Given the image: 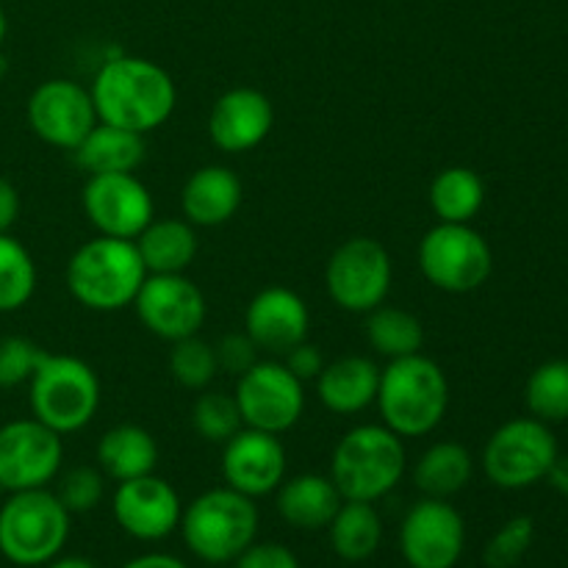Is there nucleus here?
Masks as SVG:
<instances>
[{
	"mask_svg": "<svg viewBox=\"0 0 568 568\" xmlns=\"http://www.w3.org/2000/svg\"><path fill=\"white\" fill-rule=\"evenodd\" d=\"M89 94L100 122L142 136L164 125L178 103V89L170 72L142 55L105 59Z\"/></svg>",
	"mask_w": 568,
	"mask_h": 568,
	"instance_id": "f257e3e1",
	"label": "nucleus"
},
{
	"mask_svg": "<svg viewBox=\"0 0 568 568\" xmlns=\"http://www.w3.org/2000/svg\"><path fill=\"white\" fill-rule=\"evenodd\" d=\"M377 410L383 425L399 438H419L436 430L449 408V381L427 355H405L381 369Z\"/></svg>",
	"mask_w": 568,
	"mask_h": 568,
	"instance_id": "f03ea898",
	"label": "nucleus"
},
{
	"mask_svg": "<svg viewBox=\"0 0 568 568\" xmlns=\"http://www.w3.org/2000/svg\"><path fill=\"white\" fill-rule=\"evenodd\" d=\"M144 277L148 270L142 255L128 239H89L67 261L72 300L98 314H114L133 305Z\"/></svg>",
	"mask_w": 568,
	"mask_h": 568,
	"instance_id": "7ed1b4c3",
	"label": "nucleus"
},
{
	"mask_svg": "<svg viewBox=\"0 0 568 568\" xmlns=\"http://www.w3.org/2000/svg\"><path fill=\"white\" fill-rule=\"evenodd\" d=\"M408 455L397 433L386 425H358L338 438L331 460V480L355 503H377L405 475Z\"/></svg>",
	"mask_w": 568,
	"mask_h": 568,
	"instance_id": "20e7f679",
	"label": "nucleus"
},
{
	"mask_svg": "<svg viewBox=\"0 0 568 568\" xmlns=\"http://www.w3.org/2000/svg\"><path fill=\"white\" fill-rule=\"evenodd\" d=\"M189 552L205 564H231L258 536V508L233 488H211L181 514Z\"/></svg>",
	"mask_w": 568,
	"mask_h": 568,
	"instance_id": "39448f33",
	"label": "nucleus"
},
{
	"mask_svg": "<svg viewBox=\"0 0 568 568\" xmlns=\"http://www.w3.org/2000/svg\"><path fill=\"white\" fill-rule=\"evenodd\" d=\"M31 416L59 436L83 430L100 408V381L87 361L75 355L44 353L28 381Z\"/></svg>",
	"mask_w": 568,
	"mask_h": 568,
	"instance_id": "423d86ee",
	"label": "nucleus"
},
{
	"mask_svg": "<svg viewBox=\"0 0 568 568\" xmlns=\"http://www.w3.org/2000/svg\"><path fill=\"white\" fill-rule=\"evenodd\" d=\"M70 510L48 488L14 491L0 508V552L14 566H44L64 549Z\"/></svg>",
	"mask_w": 568,
	"mask_h": 568,
	"instance_id": "0eeeda50",
	"label": "nucleus"
},
{
	"mask_svg": "<svg viewBox=\"0 0 568 568\" xmlns=\"http://www.w3.org/2000/svg\"><path fill=\"white\" fill-rule=\"evenodd\" d=\"M416 261L430 286L447 294L477 292L491 277L494 253L471 225L438 222L422 236Z\"/></svg>",
	"mask_w": 568,
	"mask_h": 568,
	"instance_id": "6e6552de",
	"label": "nucleus"
},
{
	"mask_svg": "<svg viewBox=\"0 0 568 568\" xmlns=\"http://www.w3.org/2000/svg\"><path fill=\"white\" fill-rule=\"evenodd\" d=\"M558 458V442L547 422L527 416L510 419L491 433L483 449V469L499 488H530L544 480Z\"/></svg>",
	"mask_w": 568,
	"mask_h": 568,
	"instance_id": "1a4fd4ad",
	"label": "nucleus"
},
{
	"mask_svg": "<svg viewBox=\"0 0 568 568\" xmlns=\"http://www.w3.org/2000/svg\"><path fill=\"white\" fill-rule=\"evenodd\" d=\"M392 255L377 239L353 236L333 250L325 266V286L333 303L349 314H369L392 292Z\"/></svg>",
	"mask_w": 568,
	"mask_h": 568,
	"instance_id": "9d476101",
	"label": "nucleus"
},
{
	"mask_svg": "<svg viewBox=\"0 0 568 568\" xmlns=\"http://www.w3.org/2000/svg\"><path fill=\"white\" fill-rule=\"evenodd\" d=\"M236 403L244 427L283 436L305 410V383L283 361H258L236 377Z\"/></svg>",
	"mask_w": 568,
	"mask_h": 568,
	"instance_id": "9b49d317",
	"label": "nucleus"
},
{
	"mask_svg": "<svg viewBox=\"0 0 568 568\" xmlns=\"http://www.w3.org/2000/svg\"><path fill=\"white\" fill-rule=\"evenodd\" d=\"M64 460L61 436L39 419H14L0 427V488L9 494L44 488Z\"/></svg>",
	"mask_w": 568,
	"mask_h": 568,
	"instance_id": "f8f14e48",
	"label": "nucleus"
},
{
	"mask_svg": "<svg viewBox=\"0 0 568 568\" xmlns=\"http://www.w3.org/2000/svg\"><path fill=\"white\" fill-rule=\"evenodd\" d=\"M81 205L100 236L128 242H133L155 220L153 194L133 172L89 175L81 192Z\"/></svg>",
	"mask_w": 568,
	"mask_h": 568,
	"instance_id": "ddd939ff",
	"label": "nucleus"
},
{
	"mask_svg": "<svg viewBox=\"0 0 568 568\" xmlns=\"http://www.w3.org/2000/svg\"><path fill=\"white\" fill-rule=\"evenodd\" d=\"M28 125L44 144L75 150L98 125L92 94L70 78H50L39 83L28 98Z\"/></svg>",
	"mask_w": 568,
	"mask_h": 568,
	"instance_id": "4468645a",
	"label": "nucleus"
},
{
	"mask_svg": "<svg viewBox=\"0 0 568 568\" xmlns=\"http://www.w3.org/2000/svg\"><path fill=\"white\" fill-rule=\"evenodd\" d=\"M464 547V516L449 505V499L425 497L403 519L399 549L410 568H455Z\"/></svg>",
	"mask_w": 568,
	"mask_h": 568,
	"instance_id": "2eb2a0df",
	"label": "nucleus"
},
{
	"mask_svg": "<svg viewBox=\"0 0 568 568\" xmlns=\"http://www.w3.org/2000/svg\"><path fill=\"white\" fill-rule=\"evenodd\" d=\"M144 331L164 342L197 336L205 322V297L186 275H148L133 300Z\"/></svg>",
	"mask_w": 568,
	"mask_h": 568,
	"instance_id": "dca6fc26",
	"label": "nucleus"
},
{
	"mask_svg": "<svg viewBox=\"0 0 568 568\" xmlns=\"http://www.w3.org/2000/svg\"><path fill=\"white\" fill-rule=\"evenodd\" d=\"M111 510L122 530L136 541H161L181 527L183 505L175 488L159 475L116 483Z\"/></svg>",
	"mask_w": 568,
	"mask_h": 568,
	"instance_id": "f3484780",
	"label": "nucleus"
},
{
	"mask_svg": "<svg viewBox=\"0 0 568 568\" xmlns=\"http://www.w3.org/2000/svg\"><path fill=\"white\" fill-rule=\"evenodd\" d=\"M222 447V477L227 488L250 499L277 491L286 477V449L281 436L242 427Z\"/></svg>",
	"mask_w": 568,
	"mask_h": 568,
	"instance_id": "a211bd4d",
	"label": "nucleus"
},
{
	"mask_svg": "<svg viewBox=\"0 0 568 568\" xmlns=\"http://www.w3.org/2000/svg\"><path fill=\"white\" fill-rule=\"evenodd\" d=\"M311 314L297 292L283 286L261 288L244 311V333L266 355L283 358L292 347L308 338Z\"/></svg>",
	"mask_w": 568,
	"mask_h": 568,
	"instance_id": "6ab92c4d",
	"label": "nucleus"
},
{
	"mask_svg": "<svg viewBox=\"0 0 568 568\" xmlns=\"http://www.w3.org/2000/svg\"><path fill=\"white\" fill-rule=\"evenodd\" d=\"M272 125H275V105L261 89H227L211 105L209 136L222 153H250L266 142Z\"/></svg>",
	"mask_w": 568,
	"mask_h": 568,
	"instance_id": "aec40b11",
	"label": "nucleus"
},
{
	"mask_svg": "<svg viewBox=\"0 0 568 568\" xmlns=\"http://www.w3.org/2000/svg\"><path fill=\"white\" fill-rule=\"evenodd\" d=\"M244 189L231 166L209 164L189 175L181 192L183 220L194 227H220L242 209Z\"/></svg>",
	"mask_w": 568,
	"mask_h": 568,
	"instance_id": "412c9836",
	"label": "nucleus"
},
{
	"mask_svg": "<svg viewBox=\"0 0 568 568\" xmlns=\"http://www.w3.org/2000/svg\"><path fill=\"white\" fill-rule=\"evenodd\" d=\"M314 383L316 397L331 414L355 416L375 405L381 369L375 361L364 358V355H344V358L325 364Z\"/></svg>",
	"mask_w": 568,
	"mask_h": 568,
	"instance_id": "4be33fe9",
	"label": "nucleus"
},
{
	"mask_svg": "<svg viewBox=\"0 0 568 568\" xmlns=\"http://www.w3.org/2000/svg\"><path fill=\"white\" fill-rule=\"evenodd\" d=\"M277 514L297 530H325L342 508L344 497L325 475H297L277 486Z\"/></svg>",
	"mask_w": 568,
	"mask_h": 568,
	"instance_id": "5701e85b",
	"label": "nucleus"
},
{
	"mask_svg": "<svg viewBox=\"0 0 568 568\" xmlns=\"http://www.w3.org/2000/svg\"><path fill=\"white\" fill-rule=\"evenodd\" d=\"M148 275H183L197 258V227L186 220H153L136 239Z\"/></svg>",
	"mask_w": 568,
	"mask_h": 568,
	"instance_id": "b1692460",
	"label": "nucleus"
},
{
	"mask_svg": "<svg viewBox=\"0 0 568 568\" xmlns=\"http://www.w3.org/2000/svg\"><path fill=\"white\" fill-rule=\"evenodd\" d=\"M98 469L109 480L125 483L133 477L153 475L159 464V444L150 436V430L139 425H116L94 447Z\"/></svg>",
	"mask_w": 568,
	"mask_h": 568,
	"instance_id": "393cba45",
	"label": "nucleus"
},
{
	"mask_svg": "<svg viewBox=\"0 0 568 568\" xmlns=\"http://www.w3.org/2000/svg\"><path fill=\"white\" fill-rule=\"evenodd\" d=\"M72 155H75V164L83 172L105 175V172H136L148 150H144L142 133L98 122L89 131V136L72 150Z\"/></svg>",
	"mask_w": 568,
	"mask_h": 568,
	"instance_id": "a878e982",
	"label": "nucleus"
},
{
	"mask_svg": "<svg viewBox=\"0 0 568 568\" xmlns=\"http://www.w3.org/2000/svg\"><path fill=\"white\" fill-rule=\"evenodd\" d=\"M471 475H475V460L464 444L436 442L416 460L414 486L425 497L449 499L469 486Z\"/></svg>",
	"mask_w": 568,
	"mask_h": 568,
	"instance_id": "bb28decb",
	"label": "nucleus"
},
{
	"mask_svg": "<svg viewBox=\"0 0 568 568\" xmlns=\"http://www.w3.org/2000/svg\"><path fill=\"white\" fill-rule=\"evenodd\" d=\"M327 530H331L333 552L347 564L369 560L383 541V521L375 503L344 499Z\"/></svg>",
	"mask_w": 568,
	"mask_h": 568,
	"instance_id": "cd10ccee",
	"label": "nucleus"
},
{
	"mask_svg": "<svg viewBox=\"0 0 568 568\" xmlns=\"http://www.w3.org/2000/svg\"><path fill=\"white\" fill-rule=\"evenodd\" d=\"M427 200L438 222L469 225L486 203V183L469 166H447L433 178Z\"/></svg>",
	"mask_w": 568,
	"mask_h": 568,
	"instance_id": "c85d7f7f",
	"label": "nucleus"
},
{
	"mask_svg": "<svg viewBox=\"0 0 568 568\" xmlns=\"http://www.w3.org/2000/svg\"><path fill=\"white\" fill-rule=\"evenodd\" d=\"M364 333L369 347L377 355H386L388 361L422 353V344H425V327L419 316L386 303L366 314Z\"/></svg>",
	"mask_w": 568,
	"mask_h": 568,
	"instance_id": "c756f323",
	"label": "nucleus"
},
{
	"mask_svg": "<svg viewBox=\"0 0 568 568\" xmlns=\"http://www.w3.org/2000/svg\"><path fill=\"white\" fill-rule=\"evenodd\" d=\"M37 292V264L9 233H0V314L20 311Z\"/></svg>",
	"mask_w": 568,
	"mask_h": 568,
	"instance_id": "7c9ffc66",
	"label": "nucleus"
},
{
	"mask_svg": "<svg viewBox=\"0 0 568 568\" xmlns=\"http://www.w3.org/2000/svg\"><path fill=\"white\" fill-rule=\"evenodd\" d=\"M525 403L536 419L555 425L568 419V361H547L530 375Z\"/></svg>",
	"mask_w": 568,
	"mask_h": 568,
	"instance_id": "2f4dec72",
	"label": "nucleus"
},
{
	"mask_svg": "<svg viewBox=\"0 0 568 568\" xmlns=\"http://www.w3.org/2000/svg\"><path fill=\"white\" fill-rule=\"evenodd\" d=\"M166 366H170V375L175 377L178 386L189 388V392H205L220 372L214 347L200 336L172 342Z\"/></svg>",
	"mask_w": 568,
	"mask_h": 568,
	"instance_id": "473e14b6",
	"label": "nucleus"
},
{
	"mask_svg": "<svg viewBox=\"0 0 568 568\" xmlns=\"http://www.w3.org/2000/svg\"><path fill=\"white\" fill-rule=\"evenodd\" d=\"M192 425L205 442L225 444L242 430L244 419L233 394L209 392V388H205V392L194 399Z\"/></svg>",
	"mask_w": 568,
	"mask_h": 568,
	"instance_id": "72a5a7b5",
	"label": "nucleus"
},
{
	"mask_svg": "<svg viewBox=\"0 0 568 568\" xmlns=\"http://www.w3.org/2000/svg\"><path fill=\"white\" fill-rule=\"evenodd\" d=\"M105 494V475L94 466H75V469L64 471L59 483L55 497L61 499L67 510L72 514H89L103 503Z\"/></svg>",
	"mask_w": 568,
	"mask_h": 568,
	"instance_id": "f704fd0d",
	"label": "nucleus"
},
{
	"mask_svg": "<svg viewBox=\"0 0 568 568\" xmlns=\"http://www.w3.org/2000/svg\"><path fill=\"white\" fill-rule=\"evenodd\" d=\"M532 538H536V521H532L530 516H516V519H510L508 525L499 527L497 536L488 541V568H514L521 558H525Z\"/></svg>",
	"mask_w": 568,
	"mask_h": 568,
	"instance_id": "c9c22d12",
	"label": "nucleus"
},
{
	"mask_svg": "<svg viewBox=\"0 0 568 568\" xmlns=\"http://www.w3.org/2000/svg\"><path fill=\"white\" fill-rule=\"evenodd\" d=\"M42 358L44 349L31 338H0V388H14L31 381Z\"/></svg>",
	"mask_w": 568,
	"mask_h": 568,
	"instance_id": "e433bc0d",
	"label": "nucleus"
},
{
	"mask_svg": "<svg viewBox=\"0 0 568 568\" xmlns=\"http://www.w3.org/2000/svg\"><path fill=\"white\" fill-rule=\"evenodd\" d=\"M216 364L227 375H244L250 366H255L261 361V349L255 347L253 338L247 333H227L220 338V344L214 347Z\"/></svg>",
	"mask_w": 568,
	"mask_h": 568,
	"instance_id": "4c0bfd02",
	"label": "nucleus"
},
{
	"mask_svg": "<svg viewBox=\"0 0 568 568\" xmlns=\"http://www.w3.org/2000/svg\"><path fill=\"white\" fill-rule=\"evenodd\" d=\"M236 568H300L297 555L283 544H250L236 558Z\"/></svg>",
	"mask_w": 568,
	"mask_h": 568,
	"instance_id": "58836bf2",
	"label": "nucleus"
},
{
	"mask_svg": "<svg viewBox=\"0 0 568 568\" xmlns=\"http://www.w3.org/2000/svg\"><path fill=\"white\" fill-rule=\"evenodd\" d=\"M283 364L288 366V372H292L294 377L308 383V381H316L320 372L325 369V355H322V349L316 347V344H311L308 338H305V342H300L297 347H292L286 355H283Z\"/></svg>",
	"mask_w": 568,
	"mask_h": 568,
	"instance_id": "ea45409f",
	"label": "nucleus"
},
{
	"mask_svg": "<svg viewBox=\"0 0 568 568\" xmlns=\"http://www.w3.org/2000/svg\"><path fill=\"white\" fill-rule=\"evenodd\" d=\"M20 220V192L9 178L0 175V233H9Z\"/></svg>",
	"mask_w": 568,
	"mask_h": 568,
	"instance_id": "a19ab883",
	"label": "nucleus"
},
{
	"mask_svg": "<svg viewBox=\"0 0 568 568\" xmlns=\"http://www.w3.org/2000/svg\"><path fill=\"white\" fill-rule=\"evenodd\" d=\"M122 568H189L183 560L172 558V555H161V552H150L142 555V558H133L128 560Z\"/></svg>",
	"mask_w": 568,
	"mask_h": 568,
	"instance_id": "79ce46f5",
	"label": "nucleus"
},
{
	"mask_svg": "<svg viewBox=\"0 0 568 568\" xmlns=\"http://www.w3.org/2000/svg\"><path fill=\"white\" fill-rule=\"evenodd\" d=\"M544 480H549V486H552L555 491L566 494L568 497V455H558V458H555V464L549 466Z\"/></svg>",
	"mask_w": 568,
	"mask_h": 568,
	"instance_id": "37998d69",
	"label": "nucleus"
},
{
	"mask_svg": "<svg viewBox=\"0 0 568 568\" xmlns=\"http://www.w3.org/2000/svg\"><path fill=\"white\" fill-rule=\"evenodd\" d=\"M48 568H98V566L87 558H53L48 564Z\"/></svg>",
	"mask_w": 568,
	"mask_h": 568,
	"instance_id": "c03bdc74",
	"label": "nucleus"
},
{
	"mask_svg": "<svg viewBox=\"0 0 568 568\" xmlns=\"http://www.w3.org/2000/svg\"><path fill=\"white\" fill-rule=\"evenodd\" d=\"M6 31H9V22H6V11H3V6H0V44H3Z\"/></svg>",
	"mask_w": 568,
	"mask_h": 568,
	"instance_id": "a18cd8bd",
	"label": "nucleus"
}]
</instances>
